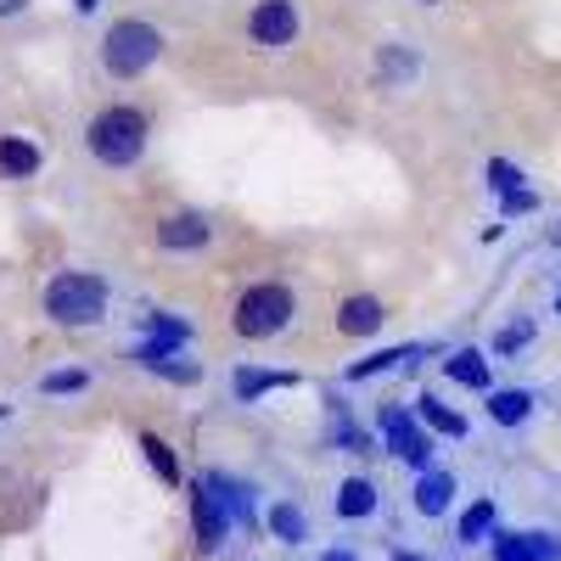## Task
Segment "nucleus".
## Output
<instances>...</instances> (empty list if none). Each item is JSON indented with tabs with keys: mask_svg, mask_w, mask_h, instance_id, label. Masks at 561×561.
<instances>
[{
	"mask_svg": "<svg viewBox=\"0 0 561 561\" xmlns=\"http://www.w3.org/2000/svg\"><path fill=\"white\" fill-rule=\"evenodd\" d=\"M393 561H421V556H410V550H399V556H393Z\"/></svg>",
	"mask_w": 561,
	"mask_h": 561,
	"instance_id": "nucleus-27",
	"label": "nucleus"
},
{
	"mask_svg": "<svg viewBox=\"0 0 561 561\" xmlns=\"http://www.w3.org/2000/svg\"><path fill=\"white\" fill-rule=\"evenodd\" d=\"M39 169V152L28 147V140H0V174L7 180H23Z\"/></svg>",
	"mask_w": 561,
	"mask_h": 561,
	"instance_id": "nucleus-16",
	"label": "nucleus"
},
{
	"mask_svg": "<svg viewBox=\"0 0 561 561\" xmlns=\"http://www.w3.org/2000/svg\"><path fill=\"white\" fill-rule=\"evenodd\" d=\"M449 500H455V478L449 472H421V483H415V511H421V517L449 511Z\"/></svg>",
	"mask_w": 561,
	"mask_h": 561,
	"instance_id": "nucleus-11",
	"label": "nucleus"
},
{
	"mask_svg": "<svg viewBox=\"0 0 561 561\" xmlns=\"http://www.w3.org/2000/svg\"><path fill=\"white\" fill-rule=\"evenodd\" d=\"M489 528H494V505L478 500V505L460 517V539H466V545H472V539H489Z\"/></svg>",
	"mask_w": 561,
	"mask_h": 561,
	"instance_id": "nucleus-21",
	"label": "nucleus"
},
{
	"mask_svg": "<svg viewBox=\"0 0 561 561\" xmlns=\"http://www.w3.org/2000/svg\"><path fill=\"white\" fill-rule=\"evenodd\" d=\"M382 433H388V444H393L399 460H410L415 472H433V444H427V433H421L404 410H393V404L382 410Z\"/></svg>",
	"mask_w": 561,
	"mask_h": 561,
	"instance_id": "nucleus-6",
	"label": "nucleus"
},
{
	"mask_svg": "<svg viewBox=\"0 0 561 561\" xmlns=\"http://www.w3.org/2000/svg\"><path fill=\"white\" fill-rule=\"evenodd\" d=\"M73 388H84V370H51L45 377V393H73Z\"/></svg>",
	"mask_w": 561,
	"mask_h": 561,
	"instance_id": "nucleus-23",
	"label": "nucleus"
},
{
	"mask_svg": "<svg viewBox=\"0 0 561 561\" xmlns=\"http://www.w3.org/2000/svg\"><path fill=\"white\" fill-rule=\"evenodd\" d=\"M28 0H0V18H12V12H23Z\"/></svg>",
	"mask_w": 561,
	"mask_h": 561,
	"instance_id": "nucleus-24",
	"label": "nucleus"
},
{
	"mask_svg": "<svg viewBox=\"0 0 561 561\" xmlns=\"http://www.w3.org/2000/svg\"><path fill=\"white\" fill-rule=\"evenodd\" d=\"M203 242H208V219L203 214H174V219L158 225V248L185 253V248H203Z\"/></svg>",
	"mask_w": 561,
	"mask_h": 561,
	"instance_id": "nucleus-9",
	"label": "nucleus"
},
{
	"mask_svg": "<svg viewBox=\"0 0 561 561\" xmlns=\"http://www.w3.org/2000/svg\"><path fill=\"white\" fill-rule=\"evenodd\" d=\"M494 561H561L556 534H494Z\"/></svg>",
	"mask_w": 561,
	"mask_h": 561,
	"instance_id": "nucleus-8",
	"label": "nucleus"
},
{
	"mask_svg": "<svg viewBox=\"0 0 561 561\" xmlns=\"http://www.w3.org/2000/svg\"><path fill=\"white\" fill-rule=\"evenodd\" d=\"M489 415L500 421V427H517V421H528V415H534V393H523V388L489 393Z\"/></svg>",
	"mask_w": 561,
	"mask_h": 561,
	"instance_id": "nucleus-13",
	"label": "nucleus"
},
{
	"mask_svg": "<svg viewBox=\"0 0 561 561\" xmlns=\"http://www.w3.org/2000/svg\"><path fill=\"white\" fill-rule=\"evenodd\" d=\"M382 304L377 298H348L343 309H337V332H348V337H370V332H382Z\"/></svg>",
	"mask_w": 561,
	"mask_h": 561,
	"instance_id": "nucleus-10",
	"label": "nucleus"
},
{
	"mask_svg": "<svg viewBox=\"0 0 561 561\" xmlns=\"http://www.w3.org/2000/svg\"><path fill=\"white\" fill-rule=\"evenodd\" d=\"M230 523H237V517H230L225 494H219V489H214V478H208V483L192 494V528H197V545H203V550H219Z\"/></svg>",
	"mask_w": 561,
	"mask_h": 561,
	"instance_id": "nucleus-5",
	"label": "nucleus"
},
{
	"mask_svg": "<svg viewBox=\"0 0 561 561\" xmlns=\"http://www.w3.org/2000/svg\"><path fill=\"white\" fill-rule=\"evenodd\" d=\"M320 561H354V550H325Z\"/></svg>",
	"mask_w": 561,
	"mask_h": 561,
	"instance_id": "nucleus-25",
	"label": "nucleus"
},
{
	"mask_svg": "<svg viewBox=\"0 0 561 561\" xmlns=\"http://www.w3.org/2000/svg\"><path fill=\"white\" fill-rule=\"evenodd\" d=\"M158 28L152 23H135V18H124V23H113L107 28V39H102V68L113 73V79H135V73H147L152 62H158Z\"/></svg>",
	"mask_w": 561,
	"mask_h": 561,
	"instance_id": "nucleus-3",
	"label": "nucleus"
},
{
	"mask_svg": "<svg viewBox=\"0 0 561 561\" xmlns=\"http://www.w3.org/2000/svg\"><path fill=\"white\" fill-rule=\"evenodd\" d=\"M253 45H293L298 39V7L293 0H259V12L248 18Z\"/></svg>",
	"mask_w": 561,
	"mask_h": 561,
	"instance_id": "nucleus-7",
	"label": "nucleus"
},
{
	"mask_svg": "<svg viewBox=\"0 0 561 561\" xmlns=\"http://www.w3.org/2000/svg\"><path fill=\"white\" fill-rule=\"evenodd\" d=\"M556 314H561V293H556Z\"/></svg>",
	"mask_w": 561,
	"mask_h": 561,
	"instance_id": "nucleus-28",
	"label": "nucleus"
},
{
	"mask_svg": "<svg viewBox=\"0 0 561 561\" xmlns=\"http://www.w3.org/2000/svg\"><path fill=\"white\" fill-rule=\"evenodd\" d=\"M534 343V320H517V325H505V332L494 337V354H517Z\"/></svg>",
	"mask_w": 561,
	"mask_h": 561,
	"instance_id": "nucleus-22",
	"label": "nucleus"
},
{
	"mask_svg": "<svg viewBox=\"0 0 561 561\" xmlns=\"http://www.w3.org/2000/svg\"><path fill=\"white\" fill-rule=\"evenodd\" d=\"M415 415L427 421L433 433H444V438H466V415H455L438 393H421V399H415Z\"/></svg>",
	"mask_w": 561,
	"mask_h": 561,
	"instance_id": "nucleus-12",
	"label": "nucleus"
},
{
	"mask_svg": "<svg viewBox=\"0 0 561 561\" xmlns=\"http://www.w3.org/2000/svg\"><path fill=\"white\" fill-rule=\"evenodd\" d=\"M79 12H96V0H79Z\"/></svg>",
	"mask_w": 561,
	"mask_h": 561,
	"instance_id": "nucleus-26",
	"label": "nucleus"
},
{
	"mask_svg": "<svg viewBox=\"0 0 561 561\" xmlns=\"http://www.w3.org/2000/svg\"><path fill=\"white\" fill-rule=\"evenodd\" d=\"M293 309H298V304H293L287 287H248V293L237 298V320H230V325H237L242 337H275L280 325L293 320Z\"/></svg>",
	"mask_w": 561,
	"mask_h": 561,
	"instance_id": "nucleus-4",
	"label": "nucleus"
},
{
	"mask_svg": "<svg viewBox=\"0 0 561 561\" xmlns=\"http://www.w3.org/2000/svg\"><path fill=\"white\" fill-rule=\"evenodd\" d=\"M298 377H293V370H237V382H230V388H237V399H259V393H270V388H293Z\"/></svg>",
	"mask_w": 561,
	"mask_h": 561,
	"instance_id": "nucleus-14",
	"label": "nucleus"
},
{
	"mask_svg": "<svg viewBox=\"0 0 561 561\" xmlns=\"http://www.w3.org/2000/svg\"><path fill=\"white\" fill-rule=\"evenodd\" d=\"M214 489L225 494V505H230V517H237V523H248V528H253V489H242V483H230V478H214Z\"/></svg>",
	"mask_w": 561,
	"mask_h": 561,
	"instance_id": "nucleus-18",
	"label": "nucleus"
},
{
	"mask_svg": "<svg viewBox=\"0 0 561 561\" xmlns=\"http://www.w3.org/2000/svg\"><path fill=\"white\" fill-rule=\"evenodd\" d=\"M90 152H96L107 169H129L140 152H147V118L135 107H107L90 118Z\"/></svg>",
	"mask_w": 561,
	"mask_h": 561,
	"instance_id": "nucleus-1",
	"label": "nucleus"
},
{
	"mask_svg": "<svg viewBox=\"0 0 561 561\" xmlns=\"http://www.w3.org/2000/svg\"><path fill=\"white\" fill-rule=\"evenodd\" d=\"M449 377L460 382V388H489V359L478 354V348H460V354H449Z\"/></svg>",
	"mask_w": 561,
	"mask_h": 561,
	"instance_id": "nucleus-15",
	"label": "nucleus"
},
{
	"mask_svg": "<svg viewBox=\"0 0 561 561\" xmlns=\"http://www.w3.org/2000/svg\"><path fill=\"white\" fill-rule=\"evenodd\" d=\"M45 314L57 325H96L107 314V280L96 275H57L51 287H45Z\"/></svg>",
	"mask_w": 561,
	"mask_h": 561,
	"instance_id": "nucleus-2",
	"label": "nucleus"
},
{
	"mask_svg": "<svg viewBox=\"0 0 561 561\" xmlns=\"http://www.w3.org/2000/svg\"><path fill=\"white\" fill-rule=\"evenodd\" d=\"M337 511H343V517H370V511H377V489H370L365 478H348L337 489Z\"/></svg>",
	"mask_w": 561,
	"mask_h": 561,
	"instance_id": "nucleus-17",
	"label": "nucleus"
},
{
	"mask_svg": "<svg viewBox=\"0 0 561 561\" xmlns=\"http://www.w3.org/2000/svg\"><path fill=\"white\" fill-rule=\"evenodd\" d=\"M140 449H147V460H152V472H158L163 483H180V466H174V455H169V444H163L158 433H147V438H140Z\"/></svg>",
	"mask_w": 561,
	"mask_h": 561,
	"instance_id": "nucleus-20",
	"label": "nucleus"
},
{
	"mask_svg": "<svg viewBox=\"0 0 561 561\" xmlns=\"http://www.w3.org/2000/svg\"><path fill=\"white\" fill-rule=\"evenodd\" d=\"M270 534L287 539V545H298V539H304V511H298V505H275V511H270Z\"/></svg>",
	"mask_w": 561,
	"mask_h": 561,
	"instance_id": "nucleus-19",
	"label": "nucleus"
}]
</instances>
